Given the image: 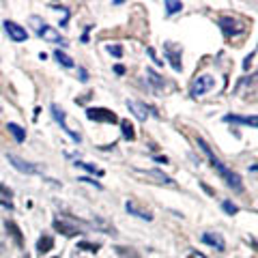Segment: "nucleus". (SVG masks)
I'll use <instances>...</instances> for the list:
<instances>
[{
	"instance_id": "26",
	"label": "nucleus",
	"mask_w": 258,
	"mask_h": 258,
	"mask_svg": "<svg viewBox=\"0 0 258 258\" xmlns=\"http://www.w3.org/2000/svg\"><path fill=\"white\" fill-rule=\"evenodd\" d=\"M114 249H116V254L123 256V258H138V256L132 252V247H120V245H118V247H114Z\"/></svg>"
},
{
	"instance_id": "5",
	"label": "nucleus",
	"mask_w": 258,
	"mask_h": 258,
	"mask_svg": "<svg viewBox=\"0 0 258 258\" xmlns=\"http://www.w3.org/2000/svg\"><path fill=\"white\" fill-rule=\"evenodd\" d=\"M86 116L91 120H95V123H108V125L118 123V116L112 110H108V108H88Z\"/></svg>"
},
{
	"instance_id": "22",
	"label": "nucleus",
	"mask_w": 258,
	"mask_h": 258,
	"mask_svg": "<svg viewBox=\"0 0 258 258\" xmlns=\"http://www.w3.org/2000/svg\"><path fill=\"white\" fill-rule=\"evenodd\" d=\"M99 247H101V243H91V241H80L78 243V249H84V252H91V254H97Z\"/></svg>"
},
{
	"instance_id": "28",
	"label": "nucleus",
	"mask_w": 258,
	"mask_h": 258,
	"mask_svg": "<svg viewBox=\"0 0 258 258\" xmlns=\"http://www.w3.org/2000/svg\"><path fill=\"white\" fill-rule=\"evenodd\" d=\"M108 52L114 54L116 58H120V56H123V47H120V45H108Z\"/></svg>"
},
{
	"instance_id": "23",
	"label": "nucleus",
	"mask_w": 258,
	"mask_h": 258,
	"mask_svg": "<svg viewBox=\"0 0 258 258\" xmlns=\"http://www.w3.org/2000/svg\"><path fill=\"white\" fill-rule=\"evenodd\" d=\"M164 7H166V13L168 15H174V13H179L183 9V3H176V0H166Z\"/></svg>"
},
{
	"instance_id": "20",
	"label": "nucleus",
	"mask_w": 258,
	"mask_h": 258,
	"mask_svg": "<svg viewBox=\"0 0 258 258\" xmlns=\"http://www.w3.org/2000/svg\"><path fill=\"white\" fill-rule=\"evenodd\" d=\"M120 132H123V138L125 140H136V129H134V125L129 123L127 118L120 120Z\"/></svg>"
},
{
	"instance_id": "11",
	"label": "nucleus",
	"mask_w": 258,
	"mask_h": 258,
	"mask_svg": "<svg viewBox=\"0 0 258 258\" xmlns=\"http://www.w3.org/2000/svg\"><path fill=\"white\" fill-rule=\"evenodd\" d=\"M127 108H129V112H134L136 118H140V120H147L151 112H153V114H157L153 108L144 106V103H140V101H134V99H127Z\"/></svg>"
},
{
	"instance_id": "4",
	"label": "nucleus",
	"mask_w": 258,
	"mask_h": 258,
	"mask_svg": "<svg viewBox=\"0 0 258 258\" xmlns=\"http://www.w3.org/2000/svg\"><path fill=\"white\" fill-rule=\"evenodd\" d=\"M52 116H54L56 123L60 125L62 132L67 134V136H69V138L74 140V142H80V140H82V138H80V134L76 132V129H71V125L67 123V112H64L62 108H58V106H56V103H52Z\"/></svg>"
},
{
	"instance_id": "35",
	"label": "nucleus",
	"mask_w": 258,
	"mask_h": 258,
	"mask_svg": "<svg viewBox=\"0 0 258 258\" xmlns=\"http://www.w3.org/2000/svg\"><path fill=\"white\" fill-rule=\"evenodd\" d=\"M91 28H93V26H86L84 35H82V41H84V43H88V32H91Z\"/></svg>"
},
{
	"instance_id": "3",
	"label": "nucleus",
	"mask_w": 258,
	"mask_h": 258,
	"mask_svg": "<svg viewBox=\"0 0 258 258\" xmlns=\"http://www.w3.org/2000/svg\"><path fill=\"white\" fill-rule=\"evenodd\" d=\"M7 161L15 168L18 172L22 174H43V168L41 166H37V164H30V161L26 159H22L18 155H13V153H7Z\"/></svg>"
},
{
	"instance_id": "34",
	"label": "nucleus",
	"mask_w": 258,
	"mask_h": 258,
	"mask_svg": "<svg viewBox=\"0 0 258 258\" xmlns=\"http://www.w3.org/2000/svg\"><path fill=\"white\" fill-rule=\"evenodd\" d=\"M114 74H118V76L125 74V67H123V64H116V67H114Z\"/></svg>"
},
{
	"instance_id": "30",
	"label": "nucleus",
	"mask_w": 258,
	"mask_h": 258,
	"mask_svg": "<svg viewBox=\"0 0 258 258\" xmlns=\"http://www.w3.org/2000/svg\"><path fill=\"white\" fill-rule=\"evenodd\" d=\"M0 207H5V209H9V211H13V203H11V200L9 198H3V196H0Z\"/></svg>"
},
{
	"instance_id": "37",
	"label": "nucleus",
	"mask_w": 258,
	"mask_h": 258,
	"mask_svg": "<svg viewBox=\"0 0 258 258\" xmlns=\"http://www.w3.org/2000/svg\"><path fill=\"white\" fill-rule=\"evenodd\" d=\"M22 258H30V256H28V254H26V256H22Z\"/></svg>"
},
{
	"instance_id": "9",
	"label": "nucleus",
	"mask_w": 258,
	"mask_h": 258,
	"mask_svg": "<svg viewBox=\"0 0 258 258\" xmlns=\"http://www.w3.org/2000/svg\"><path fill=\"white\" fill-rule=\"evenodd\" d=\"M220 28L226 37H232V35H239V32H243L245 26H241V24L237 20H232L230 15H224V18H220Z\"/></svg>"
},
{
	"instance_id": "15",
	"label": "nucleus",
	"mask_w": 258,
	"mask_h": 258,
	"mask_svg": "<svg viewBox=\"0 0 258 258\" xmlns=\"http://www.w3.org/2000/svg\"><path fill=\"white\" fill-rule=\"evenodd\" d=\"M5 228H7V232L11 235V239L15 241V245H18V247H24V237H22L20 226L15 224L13 220H5Z\"/></svg>"
},
{
	"instance_id": "36",
	"label": "nucleus",
	"mask_w": 258,
	"mask_h": 258,
	"mask_svg": "<svg viewBox=\"0 0 258 258\" xmlns=\"http://www.w3.org/2000/svg\"><path fill=\"white\" fill-rule=\"evenodd\" d=\"M155 161H159V164H168V157H155Z\"/></svg>"
},
{
	"instance_id": "21",
	"label": "nucleus",
	"mask_w": 258,
	"mask_h": 258,
	"mask_svg": "<svg viewBox=\"0 0 258 258\" xmlns=\"http://www.w3.org/2000/svg\"><path fill=\"white\" fill-rule=\"evenodd\" d=\"M54 58L58 60V62L62 64V67H67V69H71V67L76 64V62H74V58H69V56L64 54V52H60V50H56V52H54Z\"/></svg>"
},
{
	"instance_id": "18",
	"label": "nucleus",
	"mask_w": 258,
	"mask_h": 258,
	"mask_svg": "<svg viewBox=\"0 0 258 258\" xmlns=\"http://www.w3.org/2000/svg\"><path fill=\"white\" fill-rule=\"evenodd\" d=\"M147 80L151 82L153 88H157V91H159V88H164V84H166V82H164V78H161L155 69H147Z\"/></svg>"
},
{
	"instance_id": "38",
	"label": "nucleus",
	"mask_w": 258,
	"mask_h": 258,
	"mask_svg": "<svg viewBox=\"0 0 258 258\" xmlns=\"http://www.w3.org/2000/svg\"><path fill=\"white\" fill-rule=\"evenodd\" d=\"M189 258H196V256H189Z\"/></svg>"
},
{
	"instance_id": "14",
	"label": "nucleus",
	"mask_w": 258,
	"mask_h": 258,
	"mask_svg": "<svg viewBox=\"0 0 258 258\" xmlns=\"http://www.w3.org/2000/svg\"><path fill=\"white\" fill-rule=\"evenodd\" d=\"M125 209H127V213H129V215H136L138 220H144V222H151V220H153V213L147 211V209L138 207V205L134 203V200H129V203L125 205Z\"/></svg>"
},
{
	"instance_id": "24",
	"label": "nucleus",
	"mask_w": 258,
	"mask_h": 258,
	"mask_svg": "<svg viewBox=\"0 0 258 258\" xmlns=\"http://www.w3.org/2000/svg\"><path fill=\"white\" fill-rule=\"evenodd\" d=\"M76 166H78V168H84V170H86V172H91V174L103 176V170H99V168H95L93 164H88V161H76Z\"/></svg>"
},
{
	"instance_id": "12",
	"label": "nucleus",
	"mask_w": 258,
	"mask_h": 258,
	"mask_svg": "<svg viewBox=\"0 0 258 258\" xmlns=\"http://www.w3.org/2000/svg\"><path fill=\"white\" fill-rule=\"evenodd\" d=\"M52 226H54L56 232H60V235H64V237H76V235H80V228H78V226L64 222V220H54Z\"/></svg>"
},
{
	"instance_id": "29",
	"label": "nucleus",
	"mask_w": 258,
	"mask_h": 258,
	"mask_svg": "<svg viewBox=\"0 0 258 258\" xmlns=\"http://www.w3.org/2000/svg\"><path fill=\"white\" fill-rule=\"evenodd\" d=\"M78 181H80V183H88V185H95L97 189H103V185H101V183H97V181H93V179H88V176H80Z\"/></svg>"
},
{
	"instance_id": "25",
	"label": "nucleus",
	"mask_w": 258,
	"mask_h": 258,
	"mask_svg": "<svg viewBox=\"0 0 258 258\" xmlns=\"http://www.w3.org/2000/svg\"><path fill=\"white\" fill-rule=\"evenodd\" d=\"M222 209H224V211L228 213V215H237V213H239V207H237L235 203H230V200H224V203H222Z\"/></svg>"
},
{
	"instance_id": "17",
	"label": "nucleus",
	"mask_w": 258,
	"mask_h": 258,
	"mask_svg": "<svg viewBox=\"0 0 258 258\" xmlns=\"http://www.w3.org/2000/svg\"><path fill=\"white\" fill-rule=\"evenodd\" d=\"M54 247V239L50 237V235H43V237H39V241H37V249H39V254H47L50 249Z\"/></svg>"
},
{
	"instance_id": "2",
	"label": "nucleus",
	"mask_w": 258,
	"mask_h": 258,
	"mask_svg": "<svg viewBox=\"0 0 258 258\" xmlns=\"http://www.w3.org/2000/svg\"><path fill=\"white\" fill-rule=\"evenodd\" d=\"M30 26H32V30H35V35L41 37V39H45V41L58 43V45H62V47L69 45L67 39H64L60 32H56L52 26H47V24H45L41 18H39V15H32V18H30Z\"/></svg>"
},
{
	"instance_id": "33",
	"label": "nucleus",
	"mask_w": 258,
	"mask_h": 258,
	"mask_svg": "<svg viewBox=\"0 0 258 258\" xmlns=\"http://www.w3.org/2000/svg\"><path fill=\"white\" fill-rule=\"evenodd\" d=\"M254 56H256V52H252V54L247 56V58H245V62H243V69H249V62H252V58H254Z\"/></svg>"
},
{
	"instance_id": "27",
	"label": "nucleus",
	"mask_w": 258,
	"mask_h": 258,
	"mask_svg": "<svg viewBox=\"0 0 258 258\" xmlns=\"http://www.w3.org/2000/svg\"><path fill=\"white\" fill-rule=\"evenodd\" d=\"M0 196H3V198H9V200H11V196H13L11 187H7L5 183H0Z\"/></svg>"
},
{
	"instance_id": "1",
	"label": "nucleus",
	"mask_w": 258,
	"mask_h": 258,
	"mask_svg": "<svg viewBox=\"0 0 258 258\" xmlns=\"http://www.w3.org/2000/svg\"><path fill=\"white\" fill-rule=\"evenodd\" d=\"M196 142H198V147L203 149L205 155L209 157V161H211L213 170H217V174H220L222 179L226 181V185H228V187H230L232 191H237V194H239V191H243V181H241V176H239L237 172H232L228 166H224L220 157H215V153H213V151H211V147L207 144V140H205V138H198Z\"/></svg>"
},
{
	"instance_id": "32",
	"label": "nucleus",
	"mask_w": 258,
	"mask_h": 258,
	"mask_svg": "<svg viewBox=\"0 0 258 258\" xmlns=\"http://www.w3.org/2000/svg\"><path fill=\"white\" fill-rule=\"evenodd\" d=\"M78 74H80V82H86V80H88V74H86V69H84V67H80V69H78Z\"/></svg>"
},
{
	"instance_id": "16",
	"label": "nucleus",
	"mask_w": 258,
	"mask_h": 258,
	"mask_svg": "<svg viewBox=\"0 0 258 258\" xmlns=\"http://www.w3.org/2000/svg\"><path fill=\"white\" fill-rule=\"evenodd\" d=\"M226 123H237V125H247V127H256L258 118L256 116H239V114H226L224 116Z\"/></svg>"
},
{
	"instance_id": "13",
	"label": "nucleus",
	"mask_w": 258,
	"mask_h": 258,
	"mask_svg": "<svg viewBox=\"0 0 258 258\" xmlns=\"http://www.w3.org/2000/svg\"><path fill=\"white\" fill-rule=\"evenodd\" d=\"M200 241L207 243V245H211V247H215L217 252H226V243H224V239L217 235V232H205V235L200 237Z\"/></svg>"
},
{
	"instance_id": "6",
	"label": "nucleus",
	"mask_w": 258,
	"mask_h": 258,
	"mask_svg": "<svg viewBox=\"0 0 258 258\" xmlns=\"http://www.w3.org/2000/svg\"><path fill=\"white\" fill-rule=\"evenodd\" d=\"M164 54H166V58L170 60V64H172L174 71H181V69H183V62H181L183 50H181V45H176L174 41H166V43H164Z\"/></svg>"
},
{
	"instance_id": "7",
	"label": "nucleus",
	"mask_w": 258,
	"mask_h": 258,
	"mask_svg": "<svg viewBox=\"0 0 258 258\" xmlns=\"http://www.w3.org/2000/svg\"><path fill=\"white\" fill-rule=\"evenodd\" d=\"M138 176H144V179H153L151 183H159V185H168V187H176V183L172 176L164 174L161 170H134Z\"/></svg>"
},
{
	"instance_id": "31",
	"label": "nucleus",
	"mask_w": 258,
	"mask_h": 258,
	"mask_svg": "<svg viewBox=\"0 0 258 258\" xmlns=\"http://www.w3.org/2000/svg\"><path fill=\"white\" fill-rule=\"evenodd\" d=\"M147 52H149V56H151V58H153V60H155L157 64H164V60H159V58H157V56H155V50H153V47H147Z\"/></svg>"
},
{
	"instance_id": "8",
	"label": "nucleus",
	"mask_w": 258,
	"mask_h": 258,
	"mask_svg": "<svg viewBox=\"0 0 258 258\" xmlns=\"http://www.w3.org/2000/svg\"><path fill=\"white\" fill-rule=\"evenodd\" d=\"M215 86V80L211 76H200L194 80V84H191V97H200V95H205L207 91H211V88Z\"/></svg>"
},
{
	"instance_id": "10",
	"label": "nucleus",
	"mask_w": 258,
	"mask_h": 258,
	"mask_svg": "<svg viewBox=\"0 0 258 258\" xmlns=\"http://www.w3.org/2000/svg\"><path fill=\"white\" fill-rule=\"evenodd\" d=\"M5 30L9 32V37L13 39L15 43H22V41H26V37H28V32L24 26H20L18 22H11V20H7L5 22Z\"/></svg>"
},
{
	"instance_id": "19",
	"label": "nucleus",
	"mask_w": 258,
	"mask_h": 258,
	"mask_svg": "<svg viewBox=\"0 0 258 258\" xmlns=\"http://www.w3.org/2000/svg\"><path fill=\"white\" fill-rule=\"evenodd\" d=\"M7 129H9V134L15 138V142L22 144L24 140H26V132H24V129H22L18 123H9V125H7Z\"/></svg>"
}]
</instances>
